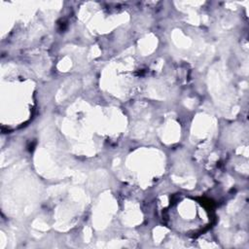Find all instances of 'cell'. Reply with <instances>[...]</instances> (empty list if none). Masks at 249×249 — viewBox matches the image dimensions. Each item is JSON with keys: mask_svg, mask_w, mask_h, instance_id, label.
Returning a JSON list of instances; mask_svg holds the SVG:
<instances>
[{"mask_svg": "<svg viewBox=\"0 0 249 249\" xmlns=\"http://www.w3.org/2000/svg\"><path fill=\"white\" fill-rule=\"evenodd\" d=\"M175 202L167 209L166 219L170 228L186 234H194L209 225L211 215L203 202L188 196L178 198Z\"/></svg>", "mask_w": 249, "mask_h": 249, "instance_id": "obj_1", "label": "cell"}]
</instances>
